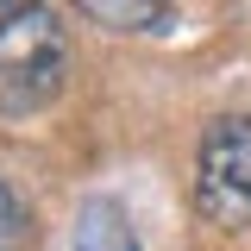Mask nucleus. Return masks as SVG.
<instances>
[{
    "mask_svg": "<svg viewBox=\"0 0 251 251\" xmlns=\"http://www.w3.org/2000/svg\"><path fill=\"white\" fill-rule=\"evenodd\" d=\"M31 6H38V0H0V25H6V19H19V13H31Z\"/></svg>",
    "mask_w": 251,
    "mask_h": 251,
    "instance_id": "6",
    "label": "nucleus"
},
{
    "mask_svg": "<svg viewBox=\"0 0 251 251\" xmlns=\"http://www.w3.org/2000/svg\"><path fill=\"white\" fill-rule=\"evenodd\" d=\"M63 75H69V31L57 25V13L31 6L0 25V113L13 120L44 113L63 94Z\"/></svg>",
    "mask_w": 251,
    "mask_h": 251,
    "instance_id": "1",
    "label": "nucleus"
},
{
    "mask_svg": "<svg viewBox=\"0 0 251 251\" xmlns=\"http://www.w3.org/2000/svg\"><path fill=\"white\" fill-rule=\"evenodd\" d=\"M75 6L88 13L94 25H107V31H151L170 13V0H75Z\"/></svg>",
    "mask_w": 251,
    "mask_h": 251,
    "instance_id": "4",
    "label": "nucleus"
},
{
    "mask_svg": "<svg viewBox=\"0 0 251 251\" xmlns=\"http://www.w3.org/2000/svg\"><path fill=\"white\" fill-rule=\"evenodd\" d=\"M195 201L226 232L251 226V113H226V120H214L201 132V151H195Z\"/></svg>",
    "mask_w": 251,
    "mask_h": 251,
    "instance_id": "2",
    "label": "nucleus"
},
{
    "mask_svg": "<svg viewBox=\"0 0 251 251\" xmlns=\"http://www.w3.org/2000/svg\"><path fill=\"white\" fill-rule=\"evenodd\" d=\"M75 251H138L132 214H126L113 195L82 201V214H75Z\"/></svg>",
    "mask_w": 251,
    "mask_h": 251,
    "instance_id": "3",
    "label": "nucleus"
},
{
    "mask_svg": "<svg viewBox=\"0 0 251 251\" xmlns=\"http://www.w3.org/2000/svg\"><path fill=\"white\" fill-rule=\"evenodd\" d=\"M0 251H25V207L0 176Z\"/></svg>",
    "mask_w": 251,
    "mask_h": 251,
    "instance_id": "5",
    "label": "nucleus"
}]
</instances>
